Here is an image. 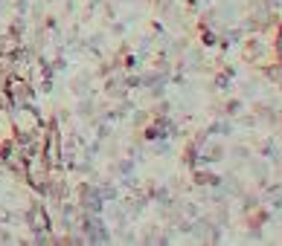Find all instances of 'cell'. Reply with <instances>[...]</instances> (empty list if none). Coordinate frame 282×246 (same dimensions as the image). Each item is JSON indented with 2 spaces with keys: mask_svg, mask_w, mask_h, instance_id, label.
<instances>
[{
  "mask_svg": "<svg viewBox=\"0 0 282 246\" xmlns=\"http://www.w3.org/2000/svg\"><path fill=\"white\" fill-rule=\"evenodd\" d=\"M79 194H82V206L84 209H99V194L93 191L91 185H82V191Z\"/></svg>",
  "mask_w": 282,
  "mask_h": 246,
  "instance_id": "cell-4",
  "label": "cell"
},
{
  "mask_svg": "<svg viewBox=\"0 0 282 246\" xmlns=\"http://www.w3.org/2000/svg\"><path fill=\"white\" fill-rule=\"evenodd\" d=\"M6 93L12 96V102H24V99H29V84L24 79H12Z\"/></svg>",
  "mask_w": 282,
  "mask_h": 246,
  "instance_id": "cell-3",
  "label": "cell"
},
{
  "mask_svg": "<svg viewBox=\"0 0 282 246\" xmlns=\"http://www.w3.org/2000/svg\"><path fill=\"white\" fill-rule=\"evenodd\" d=\"M44 162L47 168L58 165V131H55V125L50 128V133H47V148H44Z\"/></svg>",
  "mask_w": 282,
  "mask_h": 246,
  "instance_id": "cell-1",
  "label": "cell"
},
{
  "mask_svg": "<svg viewBox=\"0 0 282 246\" xmlns=\"http://www.w3.org/2000/svg\"><path fill=\"white\" fill-rule=\"evenodd\" d=\"M29 226L35 229V232H50V217H47V211H44V206L41 203H35L32 209H29Z\"/></svg>",
  "mask_w": 282,
  "mask_h": 246,
  "instance_id": "cell-2",
  "label": "cell"
}]
</instances>
